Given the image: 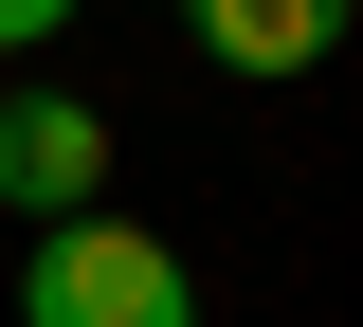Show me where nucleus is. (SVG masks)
Wrapping results in <instances>:
<instances>
[{
    "instance_id": "f03ea898",
    "label": "nucleus",
    "mask_w": 363,
    "mask_h": 327,
    "mask_svg": "<svg viewBox=\"0 0 363 327\" xmlns=\"http://www.w3.org/2000/svg\"><path fill=\"white\" fill-rule=\"evenodd\" d=\"M0 200H18V236L109 200V109H91L73 73H18V92H0Z\"/></svg>"
},
{
    "instance_id": "20e7f679",
    "label": "nucleus",
    "mask_w": 363,
    "mask_h": 327,
    "mask_svg": "<svg viewBox=\"0 0 363 327\" xmlns=\"http://www.w3.org/2000/svg\"><path fill=\"white\" fill-rule=\"evenodd\" d=\"M73 18H91V0H0V55H55Z\"/></svg>"
},
{
    "instance_id": "7ed1b4c3",
    "label": "nucleus",
    "mask_w": 363,
    "mask_h": 327,
    "mask_svg": "<svg viewBox=\"0 0 363 327\" xmlns=\"http://www.w3.org/2000/svg\"><path fill=\"white\" fill-rule=\"evenodd\" d=\"M345 18H363V0H182V37L218 55V73H255V92H272V73H327Z\"/></svg>"
},
{
    "instance_id": "f257e3e1",
    "label": "nucleus",
    "mask_w": 363,
    "mask_h": 327,
    "mask_svg": "<svg viewBox=\"0 0 363 327\" xmlns=\"http://www.w3.org/2000/svg\"><path fill=\"white\" fill-rule=\"evenodd\" d=\"M18 327H200V273H182V236L145 218H37V255H18Z\"/></svg>"
}]
</instances>
